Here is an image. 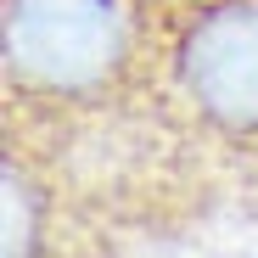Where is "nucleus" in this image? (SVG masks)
<instances>
[{
	"instance_id": "2",
	"label": "nucleus",
	"mask_w": 258,
	"mask_h": 258,
	"mask_svg": "<svg viewBox=\"0 0 258 258\" xmlns=\"http://www.w3.org/2000/svg\"><path fill=\"white\" fill-rule=\"evenodd\" d=\"M152 101L185 146L258 157V0H168Z\"/></svg>"
},
{
	"instance_id": "1",
	"label": "nucleus",
	"mask_w": 258,
	"mask_h": 258,
	"mask_svg": "<svg viewBox=\"0 0 258 258\" xmlns=\"http://www.w3.org/2000/svg\"><path fill=\"white\" fill-rule=\"evenodd\" d=\"M168 0H0L17 129H56L152 96Z\"/></svg>"
}]
</instances>
